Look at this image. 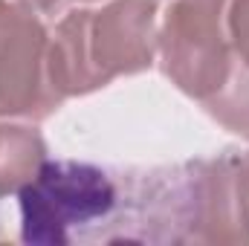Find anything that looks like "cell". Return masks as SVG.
Instances as JSON below:
<instances>
[{"mask_svg": "<svg viewBox=\"0 0 249 246\" xmlns=\"http://www.w3.org/2000/svg\"><path fill=\"white\" fill-rule=\"evenodd\" d=\"M127 241L241 244L249 241V197L238 157L194 159L148 174L133 194Z\"/></svg>", "mask_w": 249, "mask_h": 246, "instance_id": "obj_1", "label": "cell"}, {"mask_svg": "<svg viewBox=\"0 0 249 246\" xmlns=\"http://www.w3.org/2000/svg\"><path fill=\"white\" fill-rule=\"evenodd\" d=\"M157 0H110L105 9L70 12L50 38V84L58 99L87 96L116 75L154 64Z\"/></svg>", "mask_w": 249, "mask_h": 246, "instance_id": "obj_2", "label": "cell"}, {"mask_svg": "<svg viewBox=\"0 0 249 246\" xmlns=\"http://www.w3.org/2000/svg\"><path fill=\"white\" fill-rule=\"evenodd\" d=\"M232 0H174L157 35L162 72L197 102H209L229 78L235 53L226 29Z\"/></svg>", "mask_w": 249, "mask_h": 246, "instance_id": "obj_3", "label": "cell"}, {"mask_svg": "<svg viewBox=\"0 0 249 246\" xmlns=\"http://www.w3.org/2000/svg\"><path fill=\"white\" fill-rule=\"evenodd\" d=\"M20 238L26 244H67L70 232L116 209L113 180L87 162H44L20 191Z\"/></svg>", "mask_w": 249, "mask_h": 246, "instance_id": "obj_4", "label": "cell"}, {"mask_svg": "<svg viewBox=\"0 0 249 246\" xmlns=\"http://www.w3.org/2000/svg\"><path fill=\"white\" fill-rule=\"evenodd\" d=\"M58 105L47 26L29 6L0 0V116L44 119Z\"/></svg>", "mask_w": 249, "mask_h": 246, "instance_id": "obj_5", "label": "cell"}, {"mask_svg": "<svg viewBox=\"0 0 249 246\" xmlns=\"http://www.w3.org/2000/svg\"><path fill=\"white\" fill-rule=\"evenodd\" d=\"M44 162L47 145L41 133L26 124H6V136L0 145V197L20 191Z\"/></svg>", "mask_w": 249, "mask_h": 246, "instance_id": "obj_6", "label": "cell"}, {"mask_svg": "<svg viewBox=\"0 0 249 246\" xmlns=\"http://www.w3.org/2000/svg\"><path fill=\"white\" fill-rule=\"evenodd\" d=\"M206 110L226 130L249 139V67L235 58L226 84L206 102Z\"/></svg>", "mask_w": 249, "mask_h": 246, "instance_id": "obj_7", "label": "cell"}, {"mask_svg": "<svg viewBox=\"0 0 249 246\" xmlns=\"http://www.w3.org/2000/svg\"><path fill=\"white\" fill-rule=\"evenodd\" d=\"M226 29L235 58L249 67V0H232L226 12Z\"/></svg>", "mask_w": 249, "mask_h": 246, "instance_id": "obj_8", "label": "cell"}, {"mask_svg": "<svg viewBox=\"0 0 249 246\" xmlns=\"http://www.w3.org/2000/svg\"><path fill=\"white\" fill-rule=\"evenodd\" d=\"M26 3L32 12H41V15H58L64 9V0H20Z\"/></svg>", "mask_w": 249, "mask_h": 246, "instance_id": "obj_9", "label": "cell"}, {"mask_svg": "<svg viewBox=\"0 0 249 246\" xmlns=\"http://www.w3.org/2000/svg\"><path fill=\"white\" fill-rule=\"evenodd\" d=\"M241 168H244V185H247V197H249V154L241 159Z\"/></svg>", "mask_w": 249, "mask_h": 246, "instance_id": "obj_10", "label": "cell"}, {"mask_svg": "<svg viewBox=\"0 0 249 246\" xmlns=\"http://www.w3.org/2000/svg\"><path fill=\"white\" fill-rule=\"evenodd\" d=\"M67 3H93V0H64V6H67Z\"/></svg>", "mask_w": 249, "mask_h": 246, "instance_id": "obj_11", "label": "cell"}, {"mask_svg": "<svg viewBox=\"0 0 249 246\" xmlns=\"http://www.w3.org/2000/svg\"><path fill=\"white\" fill-rule=\"evenodd\" d=\"M3 136H6V124H0V145H3Z\"/></svg>", "mask_w": 249, "mask_h": 246, "instance_id": "obj_12", "label": "cell"}]
</instances>
